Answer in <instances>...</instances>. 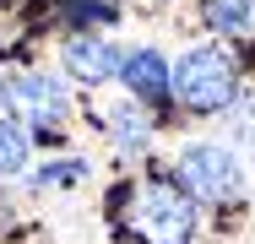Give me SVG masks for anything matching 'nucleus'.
<instances>
[{"instance_id":"7ed1b4c3","label":"nucleus","mask_w":255,"mask_h":244,"mask_svg":"<svg viewBox=\"0 0 255 244\" xmlns=\"http://www.w3.org/2000/svg\"><path fill=\"white\" fill-rule=\"evenodd\" d=\"M130 228L147 244H190L196 239V201L174 179H152L130 201Z\"/></svg>"},{"instance_id":"f257e3e1","label":"nucleus","mask_w":255,"mask_h":244,"mask_svg":"<svg viewBox=\"0 0 255 244\" xmlns=\"http://www.w3.org/2000/svg\"><path fill=\"white\" fill-rule=\"evenodd\" d=\"M168 93L179 98L190 114H217L239 93V60L217 44L185 49L179 60H168Z\"/></svg>"},{"instance_id":"6e6552de","label":"nucleus","mask_w":255,"mask_h":244,"mask_svg":"<svg viewBox=\"0 0 255 244\" xmlns=\"http://www.w3.org/2000/svg\"><path fill=\"white\" fill-rule=\"evenodd\" d=\"M27 157H33V136L11 114H0V179H16L27 168Z\"/></svg>"},{"instance_id":"20e7f679","label":"nucleus","mask_w":255,"mask_h":244,"mask_svg":"<svg viewBox=\"0 0 255 244\" xmlns=\"http://www.w3.org/2000/svg\"><path fill=\"white\" fill-rule=\"evenodd\" d=\"M0 98L33 125V130H60L65 125V114H71V93H65V82L54 76V71H16L5 87H0Z\"/></svg>"},{"instance_id":"0eeeda50","label":"nucleus","mask_w":255,"mask_h":244,"mask_svg":"<svg viewBox=\"0 0 255 244\" xmlns=\"http://www.w3.org/2000/svg\"><path fill=\"white\" fill-rule=\"evenodd\" d=\"M103 125H109L114 146H120V152H130V157H136V152H147V141H152V114H147L141 103H114Z\"/></svg>"},{"instance_id":"9b49d317","label":"nucleus","mask_w":255,"mask_h":244,"mask_svg":"<svg viewBox=\"0 0 255 244\" xmlns=\"http://www.w3.org/2000/svg\"><path fill=\"white\" fill-rule=\"evenodd\" d=\"M223 114H228V136L255 152V98H239V103H234V109H223Z\"/></svg>"},{"instance_id":"f03ea898","label":"nucleus","mask_w":255,"mask_h":244,"mask_svg":"<svg viewBox=\"0 0 255 244\" xmlns=\"http://www.w3.org/2000/svg\"><path fill=\"white\" fill-rule=\"evenodd\" d=\"M174 185L190 201H206V206H234L250 190L239 152L223 146V141H190L179 152V163H174Z\"/></svg>"},{"instance_id":"423d86ee","label":"nucleus","mask_w":255,"mask_h":244,"mask_svg":"<svg viewBox=\"0 0 255 244\" xmlns=\"http://www.w3.org/2000/svg\"><path fill=\"white\" fill-rule=\"evenodd\" d=\"M120 82L141 98V103H163V98H168V60H163L157 49H130L125 65H120Z\"/></svg>"},{"instance_id":"f8f14e48","label":"nucleus","mask_w":255,"mask_h":244,"mask_svg":"<svg viewBox=\"0 0 255 244\" xmlns=\"http://www.w3.org/2000/svg\"><path fill=\"white\" fill-rule=\"evenodd\" d=\"M65 16H71L76 27H103V22H114V5H109V0H76Z\"/></svg>"},{"instance_id":"39448f33","label":"nucleus","mask_w":255,"mask_h":244,"mask_svg":"<svg viewBox=\"0 0 255 244\" xmlns=\"http://www.w3.org/2000/svg\"><path fill=\"white\" fill-rule=\"evenodd\" d=\"M60 65H65L71 82H82V87H103V82L120 76L125 54L109 44V38H87V33H76V38H65V49H60Z\"/></svg>"},{"instance_id":"9d476101","label":"nucleus","mask_w":255,"mask_h":244,"mask_svg":"<svg viewBox=\"0 0 255 244\" xmlns=\"http://www.w3.org/2000/svg\"><path fill=\"white\" fill-rule=\"evenodd\" d=\"M76 179H87V157H60V163H44L38 174H33V190H65V185H76Z\"/></svg>"},{"instance_id":"1a4fd4ad","label":"nucleus","mask_w":255,"mask_h":244,"mask_svg":"<svg viewBox=\"0 0 255 244\" xmlns=\"http://www.w3.org/2000/svg\"><path fill=\"white\" fill-rule=\"evenodd\" d=\"M201 16H206L212 33H245L250 16H255V0H206Z\"/></svg>"}]
</instances>
